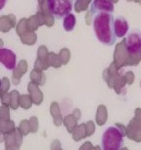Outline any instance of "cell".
<instances>
[{
  "label": "cell",
  "instance_id": "cell-10",
  "mask_svg": "<svg viewBox=\"0 0 141 150\" xmlns=\"http://www.w3.org/2000/svg\"></svg>",
  "mask_w": 141,
  "mask_h": 150
},
{
  "label": "cell",
  "instance_id": "cell-9",
  "mask_svg": "<svg viewBox=\"0 0 141 150\" xmlns=\"http://www.w3.org/2000/svg\"><path fill=\"white\" fill-rule=\"evenodd\" d=\"M8 0H0V11H2L4 9V7L6 6Z\"/></svg>",
  "mask_w": 141,
  "mask_h": 150
},
{
  "label": "cell",
  "instance_id": "cell-1",
  "mask_svg": "<svg viewBox=\"0 0 141 150\" xmlns=\"http://www.w3.org/2000/svg\"><path fill=\"white\" fill-rule=\"evenodd\" d=\"M114 19L113 13L101 12L92 15V28L95 36L100 43L106 46H112L117 40L114 30Z\"/></svg>",
  "mask_w": 141,
  "mask_h": 150
},
{
  "label": "cell",
  "instance_id": "cell-6",
  "mask_svg": "<svg viewBox=\"0 0 141 150\" xmlns=\"http://www.w3.org/2000/svg\"><path fill=\"white\" fill-rule=\"evenodd\" d=\"M0 63L8 71H13L17 65L16 53L8 48H0Z\"/></svg>",
  "mask_w": 141,
  "mask_h": 150
},
{
  "label": "cell",
  "instance_id": "cell-4",
  "mask_svg": "<svg viewBox=\"0 0 141 150\" xmlns=\"http://www.w3.org/2000/svg\"><path fill=\"white\" fill-rule=\"evenodd\" d=\"M125 45L129 55L139 56L141 54V30L134 29L128 32L125 36Z\"/></svg>",
  "mask_w": 141,
  "mask_h": 150
},
{
  "label": "cell",
  "instance_id": "cell-7",
  "mask_svg": "<svg viewBox=\"0 0 141 150\" xmlns=\"http://www.w3.org/2000/svg\"><path fill=\"white\" fill-rule=\"evenodd\" d=\"M114 30L116 36L119 38H122L128 35L129 32V25L128 20L123 16L119 15L114 19Z\"/></svg>",
  "mask_w": 141,
  "mask_h": 150
},
{
  "label": "cell",
  "instance_id": "cell-5",
  "mask_svg": "<svg viewBox=\"0 0 141 150\" xmlns=\"http://www.w3.org/2000/svg\"><path fill=\"white\" fill-rule=\"evenodd\" d=\"M115 5L113 0H92L90 4V14L101 13V12H107V13H114Z\"/></svg>",
  "mask_w": 141,
  "mask_h": 150
},
{
  "label": "cell",
  "instance_id": "cell-2",
  "mask_svg": "<svg viewBox=\"0 0 141 150\" xmlns=\"http://www.w3.org/2000/svg\"><path fill=\"white\" fill-rule=\"evenodd\" d=\"M123 132L119 127H108L101 137L102 150H122L123 147Z\"/></svg>",
  "mask_w": 141,
  "mask_h": 150
},
{
  "label": "cell",
  "instance_id": "cell-8",
  "mask_svg": "<svg viewBox=\"0 0 141 150\" xmlns=\"http://www.w3.org/2000/svg\"><path fill=\"white\" fill-rule=\"evenodd\" d=\"M62 25H63V29L66 30V32L68 33L73 32L75 28V25H77L75 16L73 13L68 14L67 16H65L63 18V24Z\"/></svg>",
  "mask_w": 141,
  "mask_h": 150
},
{
  "label": "cell",
  "instance_id": "cell-3",
  "mask_svg": "<svg viewBox=\"0 0 141 150\" xmlns=\"http://www.w3.org/2000/svg\"><path fill=\"white\" fill-rule=\"evenodd\" d=\"M75 0H47L48 11L56 20H63L65 16L72 13Z\"/></svg>",
  "mask_w": 141,
  "mask_h": 150
}]
</instances>
